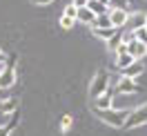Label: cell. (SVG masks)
<instances>
[{
  "label": "cell",
  "mask_w": 147,
  "mask_h": 136,
  "mask_svg": "<svg viewBox=\"0 0 147 136\" xmlns=\"http://www.w3.org/2000/svg\"><path fill=\"white\" fill-rule=\"evenodd\" d=\"M96 112V116L100 118L102 123H107L109 127H123L125 125V120H127V114H129V109H94Z\"/></svg>",
  "instance_id": "obj_1"
},
{
  "label": "cell",
  "mask_w": 147,
  "mask_h": 136,
  "mask_svg": "<svg viewBox=\"0 0 147 136\" xmlns=\"http://www.w3.org/2000/svg\"><path fill=\"white\" fill-rule=\"evenodd\" d=\"M16 63H18L16 54H11L9 60H5V67L0 72V89H9L11 85L16 83Z\"/></svg>",
  "instance_id": "obj_2"
},
{
  "label": "cell",
  "mask_w": 147,
  "mask_h": 136,
  "mask_svg": "<svg viewBox=\"0 0 147 136\" xmlns=\"http://www.w3.org/2000/svg\"><path fill=\"white\" fill-rule=\"evenodd\" d=\"M107 87H109V74L107 72H98L96 76H94L92 85H89V96H92V100L98 98L100 94H105Z\"/></svg>",
  "instance_id": "obj_3"
},
{
  "label": "cell",
  "mask_w": 147,
  "mask_h": 136,
  "mask_svg": "<svg viewBox=\"0 0 147 136\" xmlns=\"http://www.w3.org/2000/svg\"><path fill=\"white\" fill-rule=\"evenodd\" d=\"M147 123V103L145 105H140V107H136L134 112H129L127 114V120H125V129H134V127H140Z\"/></svg>",
  "instance_id": "obj_4"
},
{
  "label": "cell",
  "mask_w": 147,
  "mask_h": 136,
  "mask_svg": "<svg viewBox=\"0 0 147 136\" xmlns=\"http://www.w3.org/2000/svg\"><path fill=\"white\" fill-rule=\"evenodd\" d=\"M134 91H140V87H138L134 81L123 78V76H120L118 81H116V85H114V94H118V96H127V94H134Z\"/></svg>",
  "instance_id": "obj_5"
},
{
  "label": "cell",
  "mask_w": 147,
  "mask_h": 136,
  "mask_svg": "<svg viewBox=\"0 0 147 136\" xmlns=\"http://www.w3.org/2000/svg\"><path fill=\"white\" fill-rule=\"evenodd\" d=\"M109 107H114V87L111 85L107 87L105 94L94 98V103H92V109H109Z\"/></svg>",
  "instance_id": "obj_6"
},
{
  "label": "cell",
  "mask_w": 147,
  "mask_h": 136,
  "mask_svg": "<svg viewBox=\"0 0 147 136\" xmlns=\"http://www.w3.org/2000/svg\"><path fill=\"white\" fill-rule=\"evenodd\" d=\"M107 16H109V22H111V27H116V29H123L125 25H127L129 11H125V9H109V11H107Z\"/></svg>",
  "instance_id": "obj_7"
},
{
  "label": "cell",
  "mask_w": 147,
  "mask_h": 136,
  "mask_svg": "<svg viewBox=\"0 0 147 136\" xmlns=\"http://www.w3.org/2000/svg\"><path fill=\"white\" fill-rule=\"evenodd\" d=\"M127 25H129V31H138L147 25V14L145 11H129V18H127Z\"/></svg>",
  "instance_id": "obj_8"
},
{
  "label": "cell",
  "mask_w": 147,
  "mask_h": 136,
  "mask_svg": "<svg viewBox=\"0 0 147 136\" xmlns=\"http://www.w3.org/2000/svg\"><path fill=\"white\" fill-rule=\"evenodd\" d=\"M127 45V54L134 58V60H140L147 56V45L145 43H138V40H131V43H125Z\"/></svg>",
  "instance_id": "obj_9"
},
{
  "label": "cell",
  "mask_w": 147,
  "mask_h": 136,
  "mask_svg": "<svg viewBox=\"0 0 147 136\" xmlns=\"http://www.w3.org/2000/svg\"><path fill=\"white\" fill-rule=\"evenodd\" d=\"M120 72H123V78H129V81H134V78H138V76H143V72H145V65L140 63V60H134V63L129 65V67L120 69Z\"/></svg>",
  "instance_id": "obj_10"
},
{
  "label": "cell",
  "mask_w": 147,
  "mask_h": 136,
  "mask_svg": "<svg viewBox=\"0 0 147 136\" xmlns=\"http://www.w3.org/2000/svg\"><path fill=\"white\" fill-rule=\"evenodd\" d=\"M87 9L92 11L94 16H102V14L109 11V7H107L105 2H100V0H87Z\"/></svg>",
  "instance_id": "obj_11"
},
{
  "label": "cell",
  "mask_w": 147,
  "mask_h": 136,
  "mask_svg": "<svg viewBox=\"0 0 147 136\" xmlns=\"http://www.w3.org/2000/svg\"><path fill=\"white\" fill-rule=\"evenodd\" d=\"M94 18H96V16H94L87 7L78 9V14H76V22H80V25H89V27H92V25H94Z\"/></svg>",
  "instance_id": "obj_12"
},
{
  "label": "cell",
  "mask_w": 147,
  "mask_h": 136,
  "mask_svg": "<svg viewBox=\"0 0 147 136\" xmlns=\"http://www.w3.org/2000/svg\"><path fill=\"white\" fill-rule=\"evenodd\" d=\"M18 109V100L16 98H7V100H0V116H9L11 112Z\"/></svg>",
  "instance_id": "obj_13"
},
{
  "label": "cell",
  "mask_w": 147,
  "mask_h": 136,
  "mask_svg": "<svg viewBox=\"0 0 147 136\" xmlns=\"http://www.w3.org/2000/svg\"><path fill=\"white\" fill-rule=\"evenodd\" d=\"M92 31H94V36H96V38H100V40L107 43V40H109L118 29H116V27H107V29H96V27H92Z\"/></svg>",
  "instance_id": "obj_14"
},
{
  "label": "cell",
  "mask_w": 147,
  "mask_h": 136,
  "mask_svg": "<svg viewBox=\"0 0 147 136\" xmlns=\"http://www.w3.org/2000/svg\"><path fill=\"white\" fill-rule=\"evenodd\" d=\"M131 63H134V58L129 54H116V69H125Z\"/></svg>",
  "instance_id": "obj_15"
},
{
  "label": "cell",
  "mask_w": 147,
  "mask_h": 136,
  "mask_svg": "<svg viewBox=\"0 0 147 136\" xmlns=\"http://www.w3.org/2000/svg\"><path fill=\"white\" fill-rule=\"evenodd\" d=\"M92 27H96V29H107V27H111L109 16H107V14H102V16H96V18H94V25H92Z\"/></svg>",
  "instance_id": "obj_16"
},
{
  "label": "cell",
  "mask_w": 147,
  "mask_h": 136,
  "mask_svg": "<svg viewBox=\"0 0 147 136\" xmlns=\"http://www.w3.org/2000/svg\"><path fill=\"white\" fill-rule=\"evenodd\" d=\"M120 43H123V31L118 29V31H116V34L107 40V49H109V51H116V47H118Z\"/></svg>",
  "instance_id": "obj_17"
},
{
  "label": "cell",
  "mask_w": 147,
  "mask_h": 136,
  "mask_svg": "<svg viewBox=\"0 0 147 136\" xmlns=\"http://www.w3.org/2000/svg\"><path fill=\"white\" fill-rule=\"evenodd\" d=\"M107 5H109L111 9H125V11H129V0H107Z\"/></svg>",
  "instance_id": "obj_18"
},
{
  "label": "cell",
  "mask_w": 147,
  "mask_h": 136,
  "mask_svg": "<svg viewBox=\"0 0 147 136\" xmlns=\"http://www.w3.org/2000/svg\"><path fill=\"white\" fill-rule=\"evenodd\" d=\"M71 123H74V118L69 116V114H67V116H63V120H60V129H63V132H69Z\"/></svg>",
  "instance_id": "obj_19"
},
{
  "label": "cell",
  "mask_w": 147,
  "mask_h": 136,
  "mask_svg": "<svg viewBox=\"0 0 147 136\" xmlns=\"http://www.w3.org/2000/svg\"><path fill=\"white\" fill-rule=\"evenodd\" d=\"M74 25H76V20H74V18H67V16H60V27H63V29H71Z\"/></svg>",
  "instance_id": "obj_20"
},
{
  "label": "cell",
  "mask_w": 147,
  "mask_h": 136,
  "mask_svg": "<svg viewBox=\"0 0 147 136\" xmlns=\"http://www.w3.org/2000/svg\"><path fill=\"white\" fill-rule=\"evenodd\" d=\"M76 14H78V9H76L74 5H67V7H65V11H63V16H67V18H74V20H76Z\"/></svg>",
  "instance_id": "obj_21"
},
{
  "label": "cell",
  "mask_w": 147,
  "mask_h": 136,
  "mask_svg": "<svg viewBox=\"0 0 147 136\" xmlns=\"http://www.w3.org/2000/svg\"><path fill=\"white\" fill-rule=\"evenodd\" d=\"M134 38H136L138 43H145V45H147V31H145V27L138 29V31H134Z\"/></svg>",
  "instance_id": "obj_22"
},
{
  "label": "cell",
  "mask_w": 147,
  "mask_h": 136,
  "mask_svg": "<svg viewBox=\"0 0 147 136\" xmlns=\"http://www.w3.org/2000/svg\"><path fill=\"white\" fill-rule=\"evenodd\" d=\"M71 5L76 7V9H83V7H87V0H74Z\"/></svg>",
  "instance_id": "obj_23"
},
{
  "label": "cell",
  "mask_w": 147,
  "mask_h": 136,
  "mask_svg": "<svg viewBox=\"0 0 147 136\" xmlns=\"http://www.w3.org/2000/svg\"><path fill=\"white\" fill-rule=\"evenodd\" d=\"M9 134H11V129H9V127L0 125V136H9Z\"/></svg>",
  "instance_id": "obj_24"
},
{
  "label": "cell",
  "mask_w": 147,
  "mask_h": 136,
  "mask_svg": "<svg viewBox=\"0 0 147 136\" xmlns=\"http://www.w3.org/2000/svg\"><path fill=\"white\" fill-rule=\"evenodd\" d=\"M34 5H49V2H54V0H31Z\"/></svg>",
  "instance_id": "obj_25"
},
{
  "label": "cell",
  "mask_w": 147,
  "mask_h": 136,
  "mask_svg": "<svg viewBox=\"0 0 147 136\" xmlns=\"http://www.w3.org/2000/svg\"><path fill=\"white\" fill-rule=\"evenodd\" d=\"M5 60H7V56H5L2 51H0V63H5Z\"/></svg>",
  "instance_id": "obj_26"
},
{
  "label": "cell",
  "mask_w": 147,
  "mask_h": 136,
  "mask_svg": "<svg viewBox=\"0 0 147 136\" xmlns=\"http://www.w3.org/2000/svg\"><path fill=\"white\" fill-rule=\"evenodd\" d=\"M145 31H147V25H145Z\"/></svg>",
  "instance_id": "obj_27"
}]
</instances>
